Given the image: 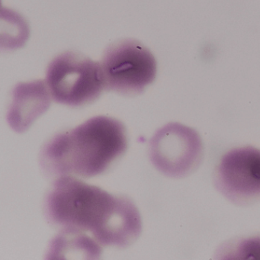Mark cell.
<instances>
[{
    "mask_svg": "<svg viewBox=\"0 0 260 260\" xmlns=\"http://www.w3.org/2000/svg\"><path fill=\"white\" fill-rule=\"evenodd\" d=\"M44 212L54 226L89 232L101 246L127 247L142 231L139 210L130 198L74 176L57 178L45 196Z\"/></svg>",
    "mask_w": 260,
    "mask_h": 260,
    "instance_id": "cell-1",
    "label": "cell"
},
{
    "mask_svg": "<svg viewBox=\"0 0 260 260\" xmlns=\"http://www.w3.org/2000/svg\"><path fill=\"white\" fill-rule=\"evenodd\" d=\"M127 147L124 124L100 115L51 138L41 150V167L47 175L56 178H92L108 170Z\"/></svg>",
    "mask_w": 260,
    "mask_h": 260,
    "instance_id": "cell-2",
    "label": "cell"
},
{
    "mask_svg": "<svg viewBox=\"0 0 260 260\" xmlns=\"http://www.w3.org/2000/svg\"><path fill=\"white\" fill-rule=\"evenodd\" d=\"M46 84L56 103L72 107L93 103L105 89L100 63L74 51L63 53L50 63Z\"/></svg>",
    "mask_w": 260,
    "mask_h": 260,
    "instance_id": "cell-3",
    "label": "cell"
},
{
    "mask_svg": "<svg viewBox=\"0 0 260 260\" xmlns=\"http://www.w3.org/2000/svg\"><path fill=\"white\" fill-rule=\"evenodd\" d=\"M100 65L105 89L121 95H139L156 78L154 56L147 47L134 39L109 45Z\"/></svg>",
    "mask_w": 260,
    "mask_h": 260,
    "instance_id": "cell-4",
    "label": "cell"
},
{
    "mask_svg": "<svg viewBox=\"0 0 260 260\" xmlns=\"http://www.w3.org/2000/svg\"><path fill=\"white\" fill-rule=\"evenodd\" d=\"M203 145L197 132L179 123H170L157 131L150 142V157L166 176L181 178L199 167Z\"/></svg>",
    "mask_w": 260,
    "mask_h": 260,
    "instance_id": "cell-5",
    "label": "cell"
},
{
    "mask_svg": "<svg viewBox=\"0 0 260 260\" xmlns=\"http://www.w3.org/2000/svg\"><path fill=\"white\" fill-rule=\"evenodd\" d=\"M216 188L237 205H248L260 199V150L240 147L228 152L214 174Z\"/></svg>",
    "mask_w": 260,
    "mask_h": 260,
    "instance_id": "cell-6",
    "label": "cell"
},
{
    "mask_svg": "<svg viewBox=\"0 0 260 260\" xmlns=\"http://www.w3.org/2000/svg\"><path fill=\"white\" fill-rule=\"evenodd\" d=\"M51 98L46 83L42 80L17 85L7 112V122L17 133L26 132L49 109Z\"/></svg>",
    "mask_w": 260,
    "mask_h": 260,
    "instance_id": "cell-7",
    "label": "cell"
},
{
    "mask_svg": "<svg viewBox=\"0 0 260 260\" xmlns=\"http://www.w3.org/2000/svg\"><path fill=\"white\" fill-rule=\"evenodd\" d=\"M60 230L59 235L52 241L49 254H83L86 258H100L102 246L93 237L77 230Z\"/></svg>",
    "mask_w": 260,
    "mask_h": 260,
    "instance_id": "cell-8",
    "label": "cell"
}]
</instances>
